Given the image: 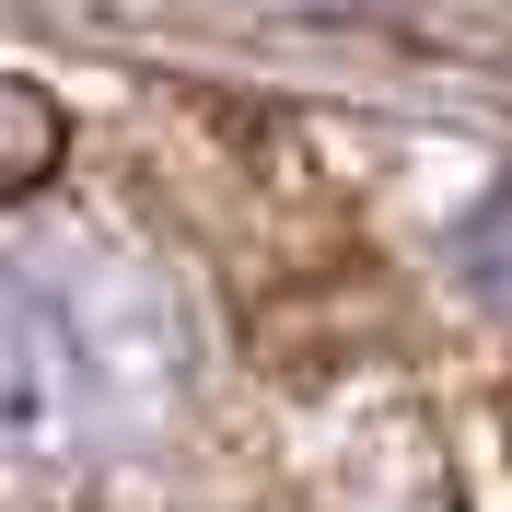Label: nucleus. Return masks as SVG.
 <instances>
[{
	"instance_id": "1",
	"label": "nucleus",
	"mask_w": 512,
	"mask_h": 512,
	"mask_svg": "<svg viewBox=\"0 0 512 512\" xmlns=\"http://www.w3.org/2000/svg\"><path fill=\"white\" fill-rule=\"evenodd\" d=\"M117 396V326L70 268L0 256V443H70Z\"/></svg>"
},
{
	"instance_id": "2",
	"label": "nucleus",
	"mask_w": 512,
	"mask_h": 512,
	"mask_svg": "<svg viewBox=\"0 0 512 512\" xmlns=\"http://www.w3.org/2000/svg\"><path fill=\"white\" fill-rule=\"evenodd\" d=\"M47 163H59V105L35 94V82H12V70H0V210H12Z\"/></svg>"
}]
</instances>
